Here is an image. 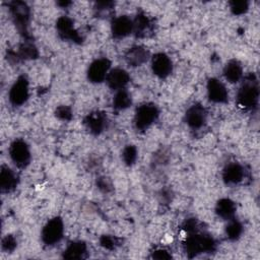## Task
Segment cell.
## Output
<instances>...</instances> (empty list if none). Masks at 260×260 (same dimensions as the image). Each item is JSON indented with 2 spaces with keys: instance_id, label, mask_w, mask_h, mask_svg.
<instances>
[{
  "instance_id": "obj_25",
  "label": "cell",
  "mask_w": 260,
  "mask_h": 260,
  "mask_svg": "<svg viewBox=\"0 0 260 260\" xmlns=\"http://www.w3.org/2000/svg\"><path fill=\"white\" fill-rule=\"evenodd\" d=\"M39 52L37 47L28 40H25L18 48V58L24 60H32L38 58Z\"/></svg>"
},
{
  "instance_id": "obj_11",
  "label": "cell",
  "mask_w": 260,
  "mask_h": 260,
  "mask_svg": "<svg viewBox=\"0 0 260 260\" xmlns=\"http://www.w3.org/2000/svg\"><path fill=\"white\" fill-rule=\"evenodd\" d=\"M86 129L92 135H100L108 129L109 118L103 111H93L86 115L83 121Z\"/></svg>"
},
{
  "instance_id": "obj_22",
  "label": "cell",
  "mask_w": 260,
  "mask_h": 260,
  "mask_svg": "<svg viewBox=\"0 0 260 260\" xmlns=\"http://www.w3.org/2000/svg\"><path fill=\"white\" fill-rule=\"evenodd\" d=\"M222 74L228 82L237 83L243 78V67L238 60H229L223 66Z\"/></svg>"
},
{
  "instance_id": "obj_8",
  "label": "cell",
  "mask_w": 260,
  "mask_h": 260,
  "mask_svg": "<svg viewBox=\"0 0 260 260\" xmlns=\"http://www.w3.org/2000/svg\"><path fill=\"white\" fill-rule=\"evenodd\" d=\"M111 61L106 58H98L93 60L86 71V76L89 82L91 83H102L106 81L108 73L110 72L111 68Z\"/></svg>"
},
{
  "instance_id": "obj_20",
  "label": "cell",
  "mask_w": 260,
  "mask_h": 260,
  "mask_svg": "<svg viewBox=\"0 0 260 260\" xmlns=\"http://www.w3.org/2000/svg\"><path fill=\"white\" fill-rule=\"evenodd\" d=\"M87 254V245L83 241H73L67 245L62 253V258L68 260L83 259Z\"/></svg>"
},
{
  "instance_id": "obj_17",
  "label": "cell",
  "mask_w": 260,
  "mask_h": 260,
  "mask_svg": "<svg viewBox=\"0 0 260 260\" xmlns=\"http://www.w3.org/2000/svg\"><path fill=\"white\" fill-rule=\"evenodd\" d=\"M150 58V52L141 45H135L129 48L124 56L125 62L131 67L141 66Z\"/></svg>"
},
{
  "instance_id": "obj_23",
  "label": "cell",
  "mask_w": 260,
  "mask_h": 260,
  "mask_svg": "<svg viewBox=\"0 0 260 260\" xmlns=\"http://www.w3.org/2000/svg\"><path fill=\"white\" fill-rule=\"evenodd\" d=\"M131 105H132V96L129 93V91L126 90V88L115 91V94L112 100V106L114 110L119 112L124 111L129 107H131Z\"/></svg>"
},
{
  "instance_id": "obj_13",
  "label": "cell",
  "mask_w": 260,
  "mask_h": 260,
  "mask_svg": "<svg viewBox=\"0 0 260 260\" xmlns=\"http://www.w3.org/2000/svg\"><path fill=\"white\" fill-rule=\"evenodd\" d=\"M207 98L214 104H225L229 101V91L222 81L216 77H210L206 83Z\"/></svg>"
},
{
  "instance_id": "obj_24",
  "label": "cell",
  "mask_w": 260,
  "mask_h": 260,
  "mask_svg": "<svg viewBox=\"0 0 260 260\" xmlns=\"http://www.w3.org/2000/svg\"><path fill=\"white\" fill-rule=\"evenodd\" d=\"M244 232V226L241 221L237 220L235 217L228 220V224L225 225L224 233L226 238L230 241H237L241 238L242 234Z\"/></svg>"
},
{
  "instance_id": "obj_12",
  "label": "cell",
  "mask_w": 260,
  "mask_h": 260,
  "mask_svg": "<svg viewBox=\"0 0 260 260\" xmlns=\"http://www.w3.org/2000/svg\"><path fill=\"white\" fill-rule=\"evenodd\" d=\"M151 58V70L152 73L160 78L165 79L169 77L173 72V61L166 53L159 52L154 54Z\"/></svg>"
},
{
  "instance_id": "obj_19",
  "label": "cell",
  "mask_w": 260,
  "mask_h": 260,
  "mask_svg": "<svg viewBox=\"0 0 260 260\" xmlns=\"http://www.w3.org/2000/svg\"><path fill=\"white\" fill-rule=\"evenodd\" d=\"M18 185L17 174L8 166H1L0 169V189L2 193L13 192Z\"/></svg>"
},
{
  "instance_id": "obj_6",
  "label": "cell",
  "mask_w": 260,
  "mask_h": 260,
  "mask_svg": "<svg viewBox=\"0 0 260 260\" xmlns=\"http://www.w3.org/2000/svg\"><path fill=\"white\" fill-rule=\"evenodd\" d=\"M8 154L11 161L18 169H24L30 162L31 154L29 146L26 141L21 138H16L10 143L8 147Z\"/></svg>"
},
{
  "instance_id": "obj_32",
  "label": "cell",
  "mask_w": 260,
  "mask_h": 260,
  "mask_svg": "<svg viewBox=\"0 0 260 260\" xmlns=\"http://www.w3.org/2000/svg\"><path fill=\"white\" fill-rule=\"evenodd\" d=\"M150 258L158 259V260H168V259L172 258V254L168 250H166L164 248H159V249H156L153 252H151Z\"/></svg>"
},
{
  "instance_id": "obj_15",
  "label": "cell",
  "mask_w": 260,
  "mask_h": 260,
  "mask_svg": "<svg viewBox=\"0 0 260 260\" xmlns=\"http://www.w3.org/2000/svg\"><path fill=\"white\" fill-rule=\"evenodd\" d=\"M106 82L108 86L114 91L124 89L130 82V75L128 71L125 70L124 68L115 67V68H112L108 73Z\"/></svg>"
},
{
  "instance_id": "obj_33",
  "label": "cell",
  "mask_w": 260,
  "mask_h": 260,
  "mask_svg": "<svg viewBox=\"0 0 260 260\" xmlns=\"http://www.w3.org/2000/svg\"><path fill=\"white\" fill-rule=\"evenodd\" d=\"M115 3L113 1H98L94 4V9L98 12H107L114 8Z\"/></svg>"
},
{
  "instance_id": "obj_16",
  "label": "cell",
  "mask_w": 260,
  "mask_h": 260,
  "mask_svg": "<svg viewBox=\"0 0 260 260\" xmlns=\"http://www.w3.org/2000/svg\"><path fill=\"white\" fill-rule=\"evenodd\" d=\"M111 32L115 39H123L133 34V19L127 15L115 17L111 22Z\"/></svg>"
},
{
  "instance_id": "obj_9",
  "label": "cell",
  "mask_w": 260,
  "mask_h": 260,
  "mask_svg": "<svg viewBox=\"0 0 260 260\" xmlns=\"http://www.w3.org/2000/svg\"><path fill=\"white\" fill-rule=\"evenodd\" d=\"M56 29L59 37L64 41H70L75 44H81L83 38L74 27L73 20L68 16H60L56 21Z\"/></svg>"
},
{
  "instance_id": "obj_30",
  "label": "cell",
  "mask_w": 260,
  "mask_h": 260,
  "mask_svg": "<svg viewBox=\"0 0 260 260\" xmlns=\"http://www.w3.org/2000/svg\"><path fill=\"white\" fill-rule=\"evenodd\" d=\"M55 116H56V118H58L61 121L68 122L72 119L73 113H72V110H71L70 107L62 105V106H59V107L56 108Z\"/></svg>"
},
{
  "instance_id": "obj_7",
  "label": "cell",
  "mask_w": 260,
  "mask_h": 260,
  "mask_svg": "<svg viewBox=\"0 0 260 260\" xmlns=\"http://www.w3.org/2000/svg\"><path fill=\"white\" fill-rule=\"evenodd\" d=\"M29 96V84L26 76L20 75L11 85L8 91L9 103L13 107H20L26 103Z\"/></svg>"
},
{
  "instance_id": "obj_28",
  "label": "cell",
  "mask_w": 260,
  "mask_h": 260,
  "mask_svg": "<svg viewBox=\"0 0 260 260\" xmlns=\"http://www.w3.org/2000/svg\"><path fill=\"white\" fill-rule=\"evenodd\" d=\"M100 245L107 250H115L120 246V241L118 238L112 235H103L100 238Z\"/></svg>"
},
{
  "instance_id": "obj_26",
  "label": "cell",
  "mask_w": 260,
  "mask_h": 260,
  "mask_svg": "<svg viewBox=\"0 0 260 260\" xmlns=\"http://www.w3.org/2000/svg\"><path fill=\"white\" fill-rule=\"evenodd\" d=\"M122 160L126 166H132L135 164L137 156H138V151L135 145L133 144H128L126 145L123 150H122Z\"/></svg>"
},
{
  "instance_id": "obj_1",
  "label": "cell",
  "mask_w": 260,
  "mask_h": 260,
  "mask_svg": "<svg viewBox=\"0 0 260 260\" xmlns=\"http://www.w3.org/2000/svg\"><path fill=\"white\" fill-rule=\"evenodd\" d=\"M184 251L192 258L203 253H211L216 249V241L208 234L193 233L189 234L184 244Z\"/></svg>"
},
{
  "instance_id": "obj_29",
  "label": "cell",
  "mask_w": 260,
  "mask_h": 260,
  "mask_svg": "<svg viewBox=\"0 0 260 260\" xmlns=\"http://www.w3.org/2000/svg\"><path fill=\"white\" fill-rule=\"evenodd\" d=\"M17 247V240L13 235H6L1 241V249L5 253H12Z\"/></svg>"
},
{
  "instance_id": "obj_10",
  "label": "cell",
  "mask_w": 260,
  "mask_h": 260,
  "mask_svg": "<svg viewBox=\"0 0 260 260\" xmlns=\"http://www.w3.org/2000/svg\"><path fill=\"white\" fill-rule=\"evenodd\" d=\"M185 123L193 130H197L202 128L207 120V111L206 109L199 103H195L191 105L184 116Z\"/></svg>"
},
{
  "instance_id": "obj_3",
  "label": "cell",
  "mask_w": 260,
  "mask_h": 260,
  "mask_svg": "<svg viewBox=\"0 0 260 260\" xmlns=\"http://www.w3.org/2000/svg\"><path fill=\"white\" fill-rule=\"evenodd\" d=\"M159 116V110L153 103L141 104L135 111L133 124L136 130L145 131L156 122Z\"/></svg>"
},
{
  "instance_id": "obj_4",
  "label": "cell",
  "mask_w": 260,
  "mask_h": 260,
  "mask_svg": "<svg viewBox=\"0 0 260 260\" xmlns=\"http://www.w3.org/2000/svg\"><path fill=\"white\" fill-rule=\"evenodd\" d=\"M8 7L17 30L26 37L30 19V9L28 5L22 1H11L8 3Z\"/></svg>"
},
{
  "instance_id": "obj_14",
  "label": "cell",
  "mask_w": 260,
  "mask_h": 260,
  "mask_svg": "<svg viewBox=\"0 0 260 260\" xmlns=\"http://www.w3.org/2000/svg\"><path fill=\"white\" fill-rule=\"evenodd\" d=\"M154 21L145 12H138L133 19V34L136 38H147L153 34Z\"/></svg>"
},
{
  "instance_id": "obj_31",
  "label": "cell",
  "mask_w": 260,
  "mask_h": 260,
  "mask_svg": "<svg viewBox=\"0 0 260 260\" xmlns=\"http://www.w3.org/2000/svg\"><path fill=\"white\" fill-rule=\"evenodd\" d=\"M198 226H199V222L195 218L186 219L184 224H183V229L188 233V235L193 234V233H197L198 232Z\"/></svg>"
},
{
  "instance_id": "obj_18",
  "label": "cell",
  "mask_w": 260,
  "mask_h": 260,
  "mask_svg": "<svg viewBox=\"0 0 260 260\" xmlns=\"http://www.w3.org/2000/svg\"><path fill=\"white\" fill-rule=\"evenodd\" d=\"M245 171L241 164L232 161L228 164L222 170V181L228 186H235L241 183L244 179Z\"/></svg>"
},
{
  "instance_id": "obj_35",
  "label": "cell",
  "mask_w": 260,
  "mask_h": 260,
  "mask_svg": "<svg viewBox=\"0 0 260 260\" xmlns=\"http://www.w3.org/2000/svg\"><path fill=\"white\" fill-rule=\"evenodd\" d=\"M71 4V2L70 1H59V2H57V5H59L60 7H67V6H69Z\"/></svg>"
},
{
  "instance_id": "obj_27",
  "label": "cell",
  "mask_w": 260,
  "mask_h": 260,
  "mask_svg": "<svg viewBox=\"0 0 260 260\" xmlns=\"http://www.w3.org/2000/svg\"><path fill=\"white\" fill-rule=\"evenodd\" d=\"M230 10L234 15H243L249 10V2L246 0H234L229 2Z\"/></svg>"
},
{
  "instance_id": "obj_34",
  "label": "cell",
  "mask_w": 260,
  "mask_h": 260,
  "mask_svg": "<svg viewBox=\"0 0 260 260\" xmlns=\"http://www.w3.org/2000/svg\"><path fill=\"white\" fill-rule=\"evenodd\" d=\"M96 186L98 188L103 192H110L112 190V184L111 181L106 177H100L96 180Z\"/></svg>"
},
{
  "instance_id": "obj_2",
  "label": "cell",
  "mask_w": 260,
  "mask_h": 260,
  "mask_svg": "<svg viewBox=\"0 0 260 260\" xmlns=\"http://www.w3.org/2000/svg\"><path fill=\"white\" fill-rule=\"evenodd\" d=\"M238 107L245 111L253 110L259 101V85L254 76H249L239 87L236 95Z\"/></svg>"
},
{
  "instance_id": "obj_5",
  "label": "cell",
  "mask_w": 260,
  "mask_h": 260,
  "mask_svg": "<svg viewBox=\"0 0 260 260\" xmlns=\"http://www.w3.org/2000/svg\"><path fill=\"white\" fill-rule=\"evenodd\" d=\"M64 235V221L60 216H54L49 219L41 232L42 242L46 246L58 244Z\"/></svg>"
},
{
  "instance_id": "obj_21",
  "label": "cell",
  "mask_w": 260,
  "mask_h": 260,
  "mask_svg": "<svg viewBox=\"0 0 260 260\" xmlns=\"http://www.w3.org/2000/svg\"><path fill=\"white\" fill-rule=\"evenodd\" d=\"M237 210V205L235 201L230 198H220L215 203L214 211L218 217L224 220H230L235 217Z\"/></svg>"
}]
</instances>
